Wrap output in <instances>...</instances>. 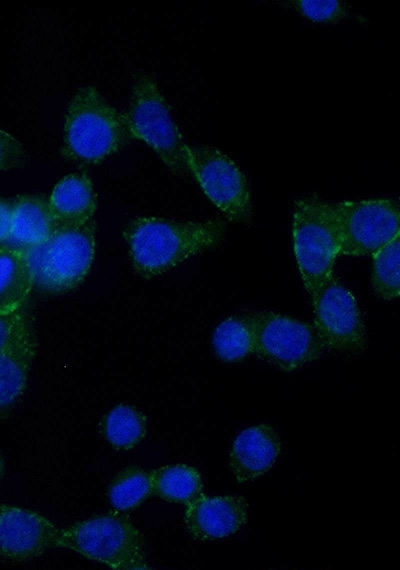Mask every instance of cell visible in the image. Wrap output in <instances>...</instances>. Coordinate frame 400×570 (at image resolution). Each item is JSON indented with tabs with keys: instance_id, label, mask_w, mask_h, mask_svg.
I'll use <instances>...</instances> for the list:
<instances>
[{
	"instance_id": "obj_20",
	"label": "cell",
	"mask_w": 400,
	"mask_h": 570,
	"mask_svg": "<svg viewBox=\"0 0 400 570\" xmlns=\"http://www.w3.org/2000/svg\"><path fill=\"white\" fill-rule=\"evenodd\" d=\"M101 430L113 447L128 450L144 439L147 431L146 418L133 406L120 404L104 417Z\"/></svg>"
},
{
	"instance_id": "obj_8",
	"label": "cell",
	"mask_w": 400,
	"mask_h": 570,
	"mask_svg": "<svg viewBox=\"0 0 400 570\" xmlns=\"http://www.w3.org/2000/svg\"><path fill=\"white\" fill-rule=\"evenodd\" d=\"M253 316L254 354L284 371L311 363L325 350L314 325L270 311Z\"/></svg>"
},
{
	"instance_id": "obj_12",
	"label": "cell",
	"mask_w": 400,
	"mask_h": 570,
	"mask_svg": "<svg viewBox=\"0 0 400 570\" xmlns=\"http://www.w3.org/2000/svg\"><path fill=\"white\" fill-rule=\"evenodd\" d=\"M1 556L22 562L53 548L57 526L43 515L18 506L1 504Z\"/></svg>"
},
{
	"instance_id": "obj_18",
	"label": "cell",
	"mask_w": 400,
	"mask_h": 570,
	"mask_svg": "<svg viewBox=\"0 0 400 570\" xmlns=\"http://www.w3.org/2000/svg\"><path fill=\"white\" fill-rule=\"evenodd\" d=\"M212 345L217 357L225 362L240 361L254 354L253 313L233 315L223 320L212 335Z\"/></svg>"
},
{
	"instance_id": "obj_9",
	"label": "cell",
	"mask_w": 400,
	"mask_h": 570,
	"mask_svg": "<svg viewBox=\"0 0 400 570\" xmlns=\"http://www.w3.org/2000/svg\"><path fill=\"white\" fill-rule=\"evenodd\" d=\"M341 255H374L400 234L399 201L377 198L336 203Z\"/></svg>"
},
{
	"instance_id": "obj_21",
	"label": "cell",
	"mask_w": 400,
	"mask_h": 570,
	"mask_svg": "<svg viewBox=\"0 0 400 570\" xmlns=\"http://www.w3.org/2000/svg\"><path fill=\"white\" fill-rule=\"evenodd\" d=\"M153 494L151 472L131 466L121 471L112 481L109 499L116 509L129 510L140 505Z\"/></svg>"
},
{
	"instance_id": "obj_17",
	"label": "cell",
	"mask_w": 400,
	"mask_h": 570,
	"mask_svg": "<svg viewBox=\"0 0 400 570\" xmlns=\"http://www.w3.org/2000/svg\"><path fill=\"white\" fill-rule=\"evenodd\" d=\"M0 268V315H2L17 310L35 284L29 259L23 249L2 244Z\"/></svg>"
},
{
	"instance_id": "obj_16",
	"label": "cell",
	"mask_w": 400,
	"mask_h": 570,
	"mask_svg": "<svg viewBox=\"0 0 400 570\" xmlns=\"http://www.w3.org/2000/svg\"><path fill=\"white\" fill-rule=\"evenodd\" d=\"M58 227L48 200L22 195L14 200L13 226L7 244L27 250L47 241Z\"/></svg>"
},
{
	"instance_id": "obj_14",
	"label": "cell",
	"mask_w": 400,
	"mask_h": 570,
	"mask_svg": "<svg viewBox=\"0 0 400 570\" xmlns=\"http://www.w3.org/2000/svg\"><path fill=\"white\" fill-rule=\"evenodd\" d=\"M280 450V440L271 426L248 427L233 441L229 454L230 469L239 482L254 480L271 469Z\"/></svg>"
},
{
	"instance_id": "obj_2",
	"label": "cell",
	"mask_w": 400,
	"mask_h": 570,
	"mask_svg": "<svg viewBox=\"0 0 400 570\" xmlns=\"http://www.w3.org/2000/svg\"><path fill=\"white\" fill-rule=\"evenodd\" d=\"M131 138L125 115L94 86L76 91L66 111L63 156L97 164L121 150Z\"/></svg>"
},
{
	"instance_id": "obj_26",
	"label": "cell",
	"mask_w": 400,
	"mask_h": 570,
	"mask_svg": "<svg viewBox=\"0 0 400 570\" xmlns=\"http://www.w3.org/2000/svg\"><path fill=\"white\" fill-rule=\"evenodd\" d=\"M399 204H400V200H399Z\"/></svg>"
},
{
	"instance_id": "obj_5",
	"label": "cell",
	"mask_w": 400,
	"mask_h": 570,
	"mask_svg": "<svg viewBox=\"0 0 400 570\" xmlns=\"http://www.w3.org/2000/svg\"><path fill=\"white\" fill-rule=\"evenodd\" d=\"M24 251L38 289L48 293L69 291L84 280L93 263L94 223L59 226L47 241Z\"/></svg>"
},
{
	"instance_id": "obj_25",
	"label": "cell",
	"mask_w": 400,
	"mask_h": 570,
	"mask_svg": "<svg viewBox=\"0 0 400 570\" xmlns=\"http://www.w3.org/2000/svg\"><path fill=\"white\" fill-rule=\"evenodd\" d=\"M0 207V239L2 244H7L10 241L13 226L14 200L2 198Z\"/></svg>"
},
{
	"instance_id": "obj_15",
	"label": "cell",
	"mask_w": 400,
	"mask_h": 570,
	"mask_svg": "<svg viewBox=\"0 0 400 570\" xmlns=\"http://www.w3.org/2000/svg\"><path fill=\"white\" fill-rule=\"evenodd\" d=\"M48 201L59 226L84 225L91 221L96 210L93 185L84 173H72L61 179Z\"/></svg>"
},
{
	"instance_id": "obj_19",
	"label": "cell",
	"mask_w": 400,
	"mask_h": 570,
	"mask_svg": "<svg viewBox=\"0 0 400 570\" xmlns=\"http://www.w3.org/2000/svg\"><path fill=\"white\" fill-rule=\"evenodd\" d=\"M153 494L174 503L189 504L202 495V478L192 466L166 465L153 471Z\"/></svg>"
},
{
	"instance_id": "obj_6",
	"label": "cell",
	"mask_w": 400,
	"mask_h": 570,
	"mask_svg": "<svg viewBox=\"0 0 400 570\" xmlns=\"http://www.w3.org/2000/svg\"><path fill=\"white\" fill-rule=\"evenodd\" d=\"M125 118L132 137L149 144L174 174L191 173L188 145L172 118L164 96L150 76L142 75L134 83Z\"/></svg>"
},
{
	"instance_id": "obj_1",
	"label": "cell",
	"mask_w": 400,
	"mask_h": 570,
	"mask_svg": "<svg viewBox=\"0 0 400 570\" xmlns=\"http://www.w3.org/2000/svg\"><path fill=\"white\" fill-rule=\"evenodd\" d=\"M225 226L216 220L178 222L138 217L125 227L135 271L144 278L160 275L222 240Z\"/></svg>"
},
{
	"instance_id": "obj_3",
	"label": "cell",
	"mask_w": 400,
	"mask_h": 570,
	"mask_svg": "<svg viewBox=\"0 0 400 570\" xmlns=\"http://www.w3.org/2000/svg\"><path fill=\"white\" fill-rule=\"evenodd\" d=\"M292 241L297 266L310 297L334 276L341 255V228L336 203L317 196L298 200L292 215Z\"/></svg>"
},
{
	"instance_id": "obj_10",
	"label": "cell",
	"mask_w": 400,
	"mask_h": 570,
	"mask_svg": "<svg viewBox=\"0 0 400 570\" xmlns=\"http://www.w3.org/2000/svg\"><path fill=\"white\" fill-rule=\"evenodd\" d=\"M314 327L325 349L357 353L366 344V329L354 295L334 277L312 297Z\"/></svg>"
},
{
	"instance_id": "obj_23",
	"label": "cell",
	"mask_w": 400,
	"mask_h": 570,
	"mask_svg": "<svg viewBox=\"0 0 400 570\" xmlns=\"http://www.w3.org/2000/svg\"><path fill=\"white\" fill-rule=\"evenodd\" d=\"M303 17L315 23H337L348 16V5L340 0H296L291 2Z\"/></svg>"
},
{
	"instance_id": "obj_4",
	"label": "cell",
	"mask_w": 400,
	"mask_h": 570,
	"mask_svg": "<svg viewBox=\"0 0 400 570\" xmlns=\"http://www.w3.org/2000/svg\"><path fill=\"white\" fill-rule=\"evenodd\" d=\"M53 548L76 552L114 570L149 569L140 532L119 515H102L57 528Z\"/></svg>"
},
{
	"instance_id": "obj_24",
	"label": "cell",
	"mask_w": 400,
	"mask_h": 570,
	"mask_svg": "<svg viewBox=\"0 0 400 570\" xmlns=\"http://www.w3.org/2000/svg\"><path fill=\"white\" fill-rule=\"evenodd\" d=\"M23 157L20 143L1 130V169L16 166Z\"/></svg>"
},
{
	"instance_id": "obj_13",
	"label": "cell",
	"mask_w": 400,
	"mask_h": 570,
	"mask_svg": "<svg viewBox=\"0 0 400 570\" xmlns=\"http://www.w3.org/2000/svg\"><path fill=\"white\" fill-rule=\"evenodd\" d=\"M247 503L241 496L200 495L186 505L184 521L197 540H215L236 533L246 522Z\"/></svg>"
},
{
	"instance_id": "obj_22",
	"label": "cell",
	"mask_w": 400,
	"mask_h": 570,
	"mask_svg": "<svg viewBox=\"0 0 400 570\" xmlns=\"http://www.w3.org/2000/svg\"><path fill=\"white\" fill-rule=\"evenodd\" d=\"M371 283L383 299L400 296V234L373 255Z\"/></svg>"
},
{
	"instance_id": "obj_7",
	"label": "cell",
	"mask_w": 400,
	"mask_h": 570,
	"mask_svg": "<svg viewBox=\"0 0 400 570\" xmlns=\"http://www.w3.org/2000/svg\"><path fill=\"white\" fill-rule=\"evenodd\" d=\"M191 174L208 199L232 222H247L252 213L250 186L237 163L211 146H187Z\"/></svg>"
},
{
	"instance_id": "obj_11",
	"label": "cell",
	"mask_w": 400,
	"mask_h": 570,
	"mask_svg": "<svg viewBox=\"0 0 400 570\" xmlns=\"http://www.w3.org/2000/svg\"><path fill=\"white\" fill-rule=\"evenodd\" d=\"M36 343L24 317L17 310L0 315V397L1 415L22 395Z\"/></svg>"
}]
</instances>
